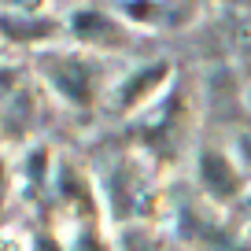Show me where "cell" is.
I'll list each match as a JSON object with an SVG mask.
<instances>
[{
	"mask_svg": "<svg viewBox=\"0 0 251 251\" xmlns=\"http://www.w3.org/2000/svg\"><path fill=\"white\" fill-rule=\"evenodd\" d=\"M200 174H203V185L211 188L214 196H233L236 192V174L218 151H203L200 159Z\"/></svg>",
	"mask_w": 251,
	"mask_h": 251,
	"instance_id": "7a4b0ae2",
	"label": "cell"
},
{
	"mask_svg": "<svg viewBox=\"0 0 251 251\" xmlns=\"http://www.w3.org/2000/svg\"><path fill=\"white\" fill-rule=\"evenodd\" d=\"M163 74H166V67H163V63H155L151 71L133 74V81H129V85L122 89V107H133V103L141 100V96L148 93V89H155V85H159V78H163Z\"/></svg>",
	"mask_w": 251,
	"mask_h": 251,
	"instance_id": "277c9868",
	"label": "cell"
},
{
	"mask_svg": "<svg viewBox=\"0 0 251 251\" xmlns=\"http://www.w3.org/2000/svg\"><path fill=\"white\" fill-rule=\"evenodd\" d=\"M244 144H248V151H251V137H248V141H244Z\"/></svg>",
	"mask_w": 251,
	"mask_h": 251,
	"instance_id": "52a82bcc",
	"label": "cell"
},
{
	"mask_svg": "<svg viewBox=\"0 0 251 251\" xmlns=\"http://www.w3.org/2000/svg\"><path fill=\"white\" fill-rule=\"evenodd\" d=\"M11 4H26V8H30V4H37V0H11Z\"/></svg>",
	"mask_w": 251,
	"mask_h": 251,
	"instance_id": "8992f818",
	"label": "cell"
},
{
	"mask_svg": "<svg viewBox=\"0 0 251 251\" xmlns=\"http://www.w3.org/2000/svg\"><path fill=\"white\" fill-rule=\"evenodd\" d=\"M52 85L59 89L63 96H71L74 103L89 100V67L78 59H63L52 67Z\"/></svg>",
	"mask_w": 251,
	"mask_h": 251,
	"instance_id": "6da1fadb",
	"label": "cell"
},
{
	"mask_svg": "<svg viewBox=\"0 0 251 251\" xmlns=\"http://www.w3.org/2000/svg\"><path fill=\"white\" fill-rule=\"evenodd\" d=\"M74 33L85 37V41H115L118 37V30L111 26V19L96 15V11H78V15H74Z\"/></svg>",
	"mask_w": 251,
	"mask_h": 251,
	"instance_id": "3957f363",
	"label": "cell"
},
{
	"mask_svg": "<svg viewBox=\"0 0 251 251\" xmlns=\"http://www.w3.org/2000/svg\"><path fill=\"white\" fill-rule=\"evenodd\" d=\"M4 30L11 33V37H41V33H48L45 23H30V26H19L15 19H4Z\"/></svg>",
	"mask_w": 251,
	"mask_h": 251,
	"instance_id": "5b68a950",
	"label": "cell"
}]
</instances>
